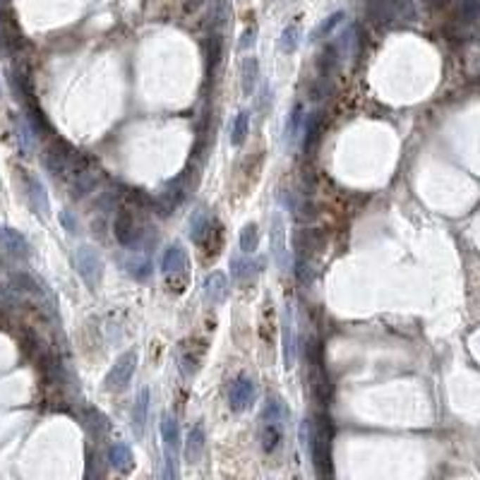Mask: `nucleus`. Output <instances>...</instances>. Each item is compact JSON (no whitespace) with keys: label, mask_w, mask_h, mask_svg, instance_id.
I'll return each instance as SVG.
<instances>
[{"label":"nucleus","mask_w":480,"mask_h":480,"mask_svg":"<svg viewBox=\"0 0 480 480\" xmlns=\"http://www.w3.org/2000/svg\"><path fill=\"white\" fill-rule=\"evenodd\" d=\"M46 168H49V173L53 175V178L68 180L70 183V180L77 178L82 171L89 168V159H84L72 144L58 139V142L51 144L49 151H46Z\"/></svg>","instance_id":"nucleus-1"},{"label":"nucleus","mask_w":480,"mask_h":480,"mask_svg":"<svg viewBox=\"0 0 480 480\" xmlns=\"http://www.w3.org/2000/svg\"><path fill=\"white\" fill-rule=\"evenodd\" d=\"M331 423L327 413H320L312 423V440H310V459L320 478L331 476Z\"/></svg>","instance_id":"nucleus-2"},{"label":"nucleus","mask_w":480,"mask_h":480,"mask_svg":"<svg viewBox=\"0 0 480 480\" xmlns=\"http://www.w3.org/2000/svg\"><path fill=\"white\" fill-rule=\"evenodd\" d=\"M161 440H163V461H166V478H178V456H180V427L173 415H161Z\"/></svg>","instance_id":"nucleus-3"},{"label":"nucleus","mask_w":480,"mask_h":480,"mask_svg":"<svg viewBox=\"0 0 480 480\" xmlns=\"http://www.w3.org/2000/svg\"><path fill=\"white\" fill-rule=\"evenodd\" d=\"M75 267H77L80 277L84 279V284L89 286L91 291H96L99 286H101L103 260L91 245H82V248L75 250Z\"/></svg>","instance_id":"nucleus-4"},{"label":"nucleus","mask_w":480,"mask_h":480,"mask_svg":"<svg viewBox=\"0 0 480 480\" xmlns=\"http://www.w3.org/2000/svg\"><path fill=\"white\" fill-rule=\"evenodd\" d=\"M134 367H137V350H125V353L115 360V365L110 367V372L106 374V382H103L106 389L108 391L125 389L134 374Z\"/></svg>","instance_id":"nucleus-5"},{"label":"nucleus","mask_w":480,"mask_h":480,"mask_svg":"<svg viewBox=\"0 0 480 480\" xmlns=\"http://www.w3.org/2000/svg\"><path fill=\"white\" fill-rule=\"evenodd\" d=\"M269 245H272V257L277 267L286 272L289 269V245H286V226L279 212H274L272 221H269Z\"/></svg>","instance_id":"nucleus-6"},{"label":"nucleus","mask_w":480,"mask_h":480,"mask_svg":"<svg viewBox=\"0 0 480 480\" xmlns=\"http://www.w3.org/2000/svg\"><path fill=\"white\" fill-rule=\"evenodd\" d=\"M255 399H257V387L253 379L245 377V374L233 379L231 387H228V406H231V411H236V413L248 411V408L255 403Z\"/></svg>","instance_id":"nucleus-7"},{"label":"nucleus","mask_w":480,"mask_h":480,"mask_svg":"<svg viewBox=\"0 0 480 480\" xmlns=\"http://www.w3.org/2000/svg\"><path fill=\"white\" fill-rule=\"evenodd\" d=\"M113 233L115 240L122 248H134V245H142V233L134 226V216L130 212H118L113 221Z\"/></svg>","instance_id":"nucleus-8"},{"label":"nucleus","mask_w":480,"mask_h":480,"mask_svg":"<svg viewBox=\"0 0 480 480\" xmlns=\"http://www.w3.org/2000/svg\"><path fill=\"white\" fill-rule=\"evenodd\" d=\"M281 343H284V367L291 370L296 365V329H293V308L286 305L281 320Z\"/></svg>","instance_id":"nucleus-9"},{"label":"nucleus","mask_w":480,"mask_h":480,"mask_svg":"<svg viewBox=\"0 0 480 480\" xmlns=\"http://www.w3.org/2000/svg\"><path fill=\"white\" fill-rule=\"evenodd\" d=\"M161 272H163V277H166V279L185 277V274H187V253L183 250V245H180V243L171 245V248L163 253Z\"/></svg>","instance_id":"nucleus-10"},{"label":"nucleus","mask_w":480,"mask_h":480,"mask_svg":"<svg viewBox=\"0 0 480 480\" xmlns=\"http://www.w3.org/2000/svg\"><path fill=\"white\" fill-rule=\"evenodd\" d=\"M25 185H27V200L32 204V209L41 216V219H49L51 202H49V192H46L44 183H41L39 178H34V175H27Z\"/></svg>","instance_id":"nucleus-11"},{"label":"nucleus","mask_w":480,"mask_h":480,"mask_svg":"<svg viewBox=\"0 0 480 480\" xmlns=\"http://www.w3.org/2000/svg\"><path fill=\"white\" fill-rule=\"evenodd\" d=\"M0 245L13 257H20V260H27L29 250H32L29 248V240L10 226H0Z\"/></svg>","instance_id":"nucleus-12"},{"label":"nucleus","mask_w":480,"mask_h":480,"mask_svg":"<svg viewBox=\"0 0 480 480\" xmlns=\"http://www.w3.org/2000/svg\"><path fill=\"white\" fill-rule=\"evenodd\" d=\"M228 296V279L221 272H214L204 279V301L212 305H221Z\"/></svg>","instance_id":"nucleus-13"},{"label":"nucleus","mask_w":480,"mask_h":480,"mask_svg":"<svg viewBox=\"0 0 480 480\" xmlns=\"http://www.w3.org/2000/svg\"><path fill=\"white\" fill-rule=\"evenodd\" d=\"M284 425L272 423V420H260V444L267 454H274L281 447V440H284Z\"/></svg>","instance_id":"nucleus-14"},{"label":"nucleus","mask_w":480,"mask_h":480,"mask_svg":"<svg viewBox=\"0 0 480 480\" xmlns=\"http://www.w3.org/2000/svg\"><path fill=\"white\" fill-rule=\"evenodd\" d=\"M204 447H207V435H204V427L195 425L190 430V435H187V442H185V459L190 461V464H200V459L204 454Z\"/></svg>","instance_id":"nucleus-15"},{"label":"nucleus","mask_w":480,"mask_h":480,"mask_svg":"<svg viewBox=\"0 0 480 480\" xmlns=\"http://www.w3.org/2000/svg\"><path fill=\"white\" fill-rule=\"evenodd\" d=\"M303 134H305V137H303L305 139V151L312 154L322 137V113L320 110H315V113H310L303 118Z\"/></svg>","instance_id":"nucleus-16"},{"label":"nucleus","mask_w":480,"mask_h":480,"mask_svg":"<svg viewBox=\"0 0 480 480\" xmlns=\"http://www.w3.org/2000/svg\"><path fill=\"white\" fill-rule=\"evenodd\" d=\"M209 233H212V221H209V216L204 209H195L190 216V238L195 245H204V240L209 238Z\"/></svg>","instance_id":"nucleus-17"},{"label":"nucleus","mask_w":480,"mask_h":480,"mask_svg":"<svg viewBox=\"0 0 480 480\" xmlns=\"http://www.w3.org/2000/svg\"><path fill=\"white\" fill-rule=\"evenodd\" d=\"M108 464L115 473H127L132 468V452L125 442H115L108 449Z\"/></svg>","instance_id":"nucleus-18"},{"label":"nucleus","mask_w":480,"mask_h":480,"mask_svg":"<svg viewBox=\"0 0 480 480\" xmlns=\"http://www.w3.org/2000/svg\"><path fill=\"white\" fill-rule=\"evenodd\" d=\"M125 269H127V274H130L132 279H137V281L149 279V274H151V260H149V255L144 253V250H134L132 248V257L125 262Z\"/></svg>","instance_id":"nucleus-19"},{"label":"nucleus","mask_w":480,"mask_h":480,"mask_svg":"<svg viewBox=\"0 0 480 480\" xmlns=\"http://www.w3.org/2000/svg\"><path fill=\"white\" fill-rule=\"evenodd\" d=\"M147 413H149V389H142L132 406V430L137 437L144 435V425H147Z\"/></svg>","instance_id":"nucleus-20"},{"label":"nucleus","mask_w":480,"mask_h":480,"mask_svg":"<svg viewBox=\"0 0 480 480\" xmlns=\"http://www.w3.org/2000/svg\"><path fill=\"white\" fill-rule=\"evenodd\" d=\"M289 418H291V413H289V408H286L284 399H281V396H269L265 403V411H262V420H272V423H279L286 427Z\"/></svg>","instance_id":"nucleus-21"},{"label":"nucleus","mask_w":480,"mask_h":480,"mask_svg":"<svg viewBox=\"0 0 480 480\" xmlns=\"http://www.w3.org/2000/svg\"><path fill=\"white\" fill-rule=\"evenodd\" d=\"M240 82H243V94L245 96H250V94L255 91L257 87V77H260V63H257L255 56H248L243 61V68H240Z\"/></svg>","instance_id":"nucleus-22"},{"label":"nucleus","mask_w":480,"mask_h":480,"mask_svg":"<svg viewBox=\"0 0 480 480\" xmlns=\"http://www.w3.org/2000/svg\"><path fill=\"white\" fill-rule=\"evenodd\" d=\"M248 130H250V113L248 110H240L236 118H233V125H231V144L233 147H240V144L245 142Z\"/></svg>","instance_id":"nucleus-23"},{"label":"nucleus","mask_w":480,"mask_h":480,"mask_svg":"<svg viewBox=\"0 0 480 480\" xmlns=\"http://www.w3.org/2000/svg\"><path fill=\"white\" fill-rule=\"evenodd\" d=\"M207 72H209V77L214 75V70L216 65H219V61H221V51H224V41H221L219 34H212V37L207 39Z\"/></svg>","instance_id":"nucleus-24"},{"label":"nucleus","mask_w":480,"mask_h":480,"mask_svg":"<svg viewBox=\"0 0 480 480\" xmlns=\"http://www.w3.org/2000/svg\"><path fill=\"white\" fill-rule=\"evenodd\" d=\"M202 360V348L195 353V346H185L180 350V370H183L185 377H192L197 372V365Z\"/></svg>","instance_id":"nucleus-25"},{"label":"nucleus","mask_w":480,"mask_h":480,"mask_svg":"<svg viewBox=\"0 0 480 480\" xmlns=\"http://www.w3.org/2000/svg\"><path fill=\"white\" fill-rule=\"evenodd\" d=\"M257 245H260V228H257V224H245L243 231H240V250L245 255H253Z\"/></svg>","instance_id":"nucleus-26"},{"label":"nucleus","mask_w":480,"mask_h":480,"mask_svg":"<svg viewBox=\"0 0 480 480\" xmlns=\"http://www.w3.org/2000/svg\"><path fill=\"white\" fill-rule=\"evenodd\" d=\"M260 269V262H250V260H243V257H231V274L233 279L243 281V279H250L253 274Z\"/></svg>","instance_id":"nucleus-27"},{"label":"nucleus","mask_w":480,"mask_h":480,"mask_svg":"<svg viewBox=\"0 0 480 480\" xmlns=\"http://www.w3.org/2000/svg\"><path fill=\"white\" fill-rule=\"evenodd\" d=\"M303 118H305V115H303V106H301V103H296L293 113L289 115V122H286V142H289V144H293L298 139V134H301Z\"/></svg>","instance_id":"nucleus-28"},{"label":"nucleus","mask_w":480,"mask_h":480,"mask_svg":"<svg viewBox=\"0 0 480 480\" xmlns=\"http://www.w3.org/2000/svg\"><path fill=\"white\" fill-rule=\"evenodd\" d=\"M298 44H301V29H298V25L286 27L284 34H281V51L284 53H293Z\"/></svg>","instance_id":"nucleus-29"},{"label":"nucleus","mask_w":480,"mask_h":480,"mask_svg":"<svg viewBox=\"0 0 480 480\" xmlns=\"http://www.w3.org/2000/svg\"><path fill=\"white\" fill-rule=\"evenodd\" d=\"M13 286L17 293H32V296H39V286L37 281L32 277H27V274H15L13 277Z\"/></svg>","instance_id":"nucleus-30"},{"label":"nucleus","mask_w":480,"mask_h":480,"mask_svg":"<svg viewBox=\"0 0 480 480\" xmlns=\"http://www.w3.org/2000/svg\"><path fill=\"white\" fill-rule=\"evenodd\" d=\"M480 15V0H461V22L473 25Z\"/></svg>","instance_id":"nucleus-31"},{"label":"nucleus","mask_w":480,"mask_h":480,"mask_svg":"<svg viewBox=\"0 0 480 480\" xmlns=\"http://www.w3.org/2000/svg\"><path fill=\"white\" fill-rule=\"evenodd\" d=\"M341 20H343V13H334L331 17H327L322 25L315 29V34H312V41H317L322 37H327V34H331V29L336 27V25H341Z\"/></svg>","instance_id":"nucleus-32"},{"label":"nucleus","mask_w":480,"mask_h":480,"mask_svg":"<svg viewBox=\"0 0 480 480\" xmlns=\"http://www.w3.org/2000/svg\"><path fill=\"white\" fill-rule=\"evenodd\" d=\"M255 44V27L253 29H248V32H245V37H243V41H240V49H248V46H253Z\"/></svg>","instance_id":"nucleus-33"},{"label":"nucleus","mask_w":480,"mask_h":480,"mask_svg":"<svg viewBox=\"0 0 480 480\" xmlns=\"http://www.w3.org/2000/svg\"><path fill=\"white\" fill-rule=\"evenodd\" d=\"M430 5H432V8H437V10H442V8H447V5H449V0H430Z\"/></svg>","instance_id":"nucleus-34"}]
</instances>
